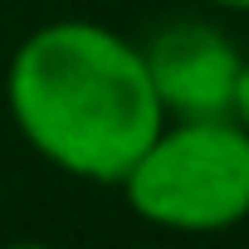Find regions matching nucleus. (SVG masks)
Wrapping results in <instances>:
<instances>
[{
    "label": "nucleus",
    "mask_w": 249,
    "mask_h": 249,
    "mask_svg": "<svg viewBox=\"0 0 249 249\" xmlns=\"http://www.w3.org/2000/svg\"><path fill=\"white\" fill-rule=\"evenodd\" d=\"M142 59H147V73H152V88H157L166 117L234 112L244 49L225 30H215L205 20H176L142 44Z\"/></svg>",
    "instance_id": "3"
},
{
    "label": "nucleus",
    "mask_w": 249,
    "mask_h": 249,
    "mask_svg": "<svg viewBox=\"0 0 249 249\" xmlns=\"http://www.w3.org/2000/svg\"><path fill=\"white\" fill-rule=\"evenodd\" d=\"M234 117L249 127V54H244V73H239V98H234Z\"/></svg>",
    "instance_id": "4"
},
{
    "label": "nucleus",
    "mask_w": 249,
    "mask_h": 249,
    "mask_svg": "<svg viewBox=\"0 0 249 249\" xmlns=\"http://www.w3.org/2000/svg\"><path fill=\"white\" fill-rule=\"evenodd\" d=\"M205 5H215V10H249V0H205Z\"/></svg>",
    "instance_id": "5"
},
{
    "label": "nucleus",
    "mask_w": 249,
    "mask_h": 249,
    "mask_svg": "<svg viewBox=\"0 0 249 249\" xmlns=\"http://www.w3.org/2000/svg\"><path fill=\"white\" fill-rule=\"evenodd\" d=\"M117 191L157 230L225 234L249 220V127L234 112L166 117Z\"/></svg>",
    "instance_id": "2"
},
{
    "label": "nucleus",
    "mask_w": 249,
    "mask_h": 249,
    "mask_svg": "<svg viewBox=\"0 0 249 249\" xmlns=\"http://www.w3.org/2000/svg\"><path fill=\"white\" fill-rule=\"evenodd\" d=\"M5 107L35 157L93 186H117L166 122L142 44L78 15L20 39Z\"/></svg>",
    "instance_id": "1"
}]
</instances>
